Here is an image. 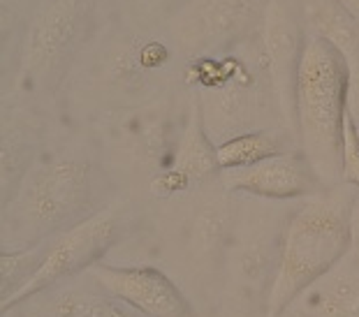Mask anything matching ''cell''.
<instances>
[{
  "instance_id": "cell-2",
  "label": "cell",
  "mask_w": 359,
  "mask_h": 317,
  "mask_svg": "<svg viewBox=\"0 0 359 317\" xmlns=\"http://www.w3.org/2000/svg\"><path fill=\"white\" fill-rule=\"evenodd\" d=\"M348 65L325 37L306 33L297 77L299 148L323 185L343 183Z\"/></svg>"
},
{
  "instance_id": "cell-24",
  "label": "cell",
  "mask_w": 359,
  "mask_h": 317,
  "mask_svg": "<svg viewBox=\"0 0 359 317\" xmlns=\"http://www.w3.org/2000/svg\"><path fill=\"white\" fill-rule=\"evenodd\" d=\"M357 137H359V127H357Z\"/></svg>"
},
{
  "instance_id": "cell-8",
  "label": "cell",
  "mask_w": 359,
  "mask_h": 317,
  "mask_svg": "<svg viewBox=\"0 0 359 317\" xmlns=\"http://www.w3.org/2000/svg\"><path fill=\"white\" fill-rule=\"evenodd\" d=\"M227 192H246L262 199H297L318 195L320 181L313 174L302 148L271 155L248 167L218 171Z\"/></svg>"
},
{
  "instance_id": "cell-18",
  "label": "cell",
  "mask_w": 359,
  "mask_h": 317,
  "mask_svg": "<svg viewBox=\"0 0 359 317\" xmlns=\"http://www.w3.org/2000/svg\"><path fill=\"white\" fill-rule=\"evenodd\" d=\"M51 244H35L24 251H5L0 258V288H3V301L21 292L33 278L40 274L42 264L49 258Z\"/></svg>"
},
{
  "instance_id": "cell-4",
  "label": "cell",
  "mask_w": 359,
  "mask_h": 317,
  "mask_svg": "<svg viewBox=\"0 0 359 317\" xmlns=\"http://www.w3.org/2000/svg\"><path fill=\"white\" fill-rule=\"evenodd\" d=\"M21 211L30 227L56 237L86 220L90 209V169L86 162L58 157L24 181Z\"/></svg>"
},
{
  "instance_id": "cell-12",
  "label": "cell",
  "mask_w": 359,
  "mask_h": 317,
  "mask_svg": "<svg viewBox=\"0 0 359 317\" xmlns=\"http://www.w3.org/2000/svg\"><path fill=\"white\" fill-rule=\"evenodd\" d=\"M118 139L123 146L140 160L158 164L160 160H170L172 148V120L160 109H140L130 111L116 123Z\"/></svg>"
},
{
  "instance_id": "cell-13",
  "label": "cell",
  "mask_w": 359,
  "mask_h": 317,
  "mask_svg": "<svg viewBox=\"0 0 359 317\" xmlns=\"http://www.w3.org/2000/svg\"><path fill=\"white\" fill-rule=\"evenodd\" d=\"M302 10L306 33L325 37L348 67L359 63V21L339 0H304Z\"/></svg>"
},
{
  "instance_id": "cell-14",
  "label": "cell",
  "mask_w": 359,
  "mask_h": 317,
  "mask_svg": "<svg viewBox=\"0 0 359 317\" xmlns=\"http://www.w3.org/2000/svg\"><path fill=\"white\" fill-rule=\"evenodd\" d=\"M299 148V139L287 127H262V130L239 134L225 144L216 146L218 169H236L248 167L259 160H266L271 155L287 153Z\"/></svg>"
},
{
  "instance_id": "cell-6",
  "label": "cell",
  "mask_w": 359,
  "mask_h": 317,
  "mask_svg": "<svg viewBox=\"0 0 359 317\" xmlns=\"http://www.w3.org/2000/svg\"><path fill=\"white\" fill-rule=\"evenodd\" d=\"M262 54L269 72L273 100H276L283 125L299 139L297 130V77L306 30L294 14L290 0H269L262 17Z\"/></svg>"
},
{
  "instance_id": "cell-17",
  "label": "cell",
  "mask_w": 359,
  "mask_h": 317,
  "mask_svg": "<svg viewBox=\"0 0 359 317\" xmlns=\"http://www.w3.org/2000/svg\"><path fill=\"white\" fill-rule=\"evenodd\" d=\"M121 299L109 292H88V290H63L53 299L51 317H137Z\"/></svg>"
},
{
  "instance_id": "cell-1",
  "label": "cell",
  "mask_w": 359,
  "mask_h": 317,
  "mask_svg": "<svg viewBox=\"0 0 359 317\" xmlns=\"http://www.w3.org/2000/svg\"><path fill=\"white\" fill-rule=\"evenodd\" d=\"M359 188L339 183L316 195L280 232V253L266 292V317H280L297 297L332 271L350 251V209Z\"/></svg>"
},
{
  "instance_id": "cell-19",
  "label": "cell",
  "mask_w": 359,
  "mask_h": 317,
  "mask_svg": "<svg viewBox=\"0 0 359 317\" xmlns=\"http://www.w3.org/2000/svg\"><path fill=\"white\" fill-rule=\"evenodd\" d=\"M227 232H230V211L223 202H209L195 218L193 244L197 251L211 255V251L223 246Z\"/></svg>"
},
{
  "instance_id": "cell-20",
  "label": "cell",
  "mask_w": 359,
  "mask_h": 317,
  "mask_svg": "<svg viewBox=\"0 0 359 317\" xmlns=\"http://www.w3.org/2000/svg\"><path fill=\"white\" fill-rule=\"evenodd\" d=\"M343 183L359 188V137L353 118L346 114L343 123Z\"/></svg>"
},
{
  "instance_id": "cell-5",
  "label": "cell",
  "mask_w": 359,
  "mask_h": 317,
  "mask_svg": "<svg viewBox=\"0 0 359 317\" xmlns=\"http://www.w3.org/2000/svg\"><path fill=\"white\" fill-rule=\"evenodd\" d=\"M121 232H123V216L116 209H104L67 232L56 234L51 239L49 258L42 264L40 274L21 292L3 301V313L12 311L14 306L24 304L30 297L67 281V278L77 276L79 271L95 267L102 255L121 241L123 237Z\"/></svg>"
},
{
  "instance_id": "cell-23",
  "label": "cell",
  "mask_w": 359,
  "mask_h": 317,
  "mask_svg": "<svg viewBox=\"0 0 359 317\" xmlns=\"http://www.w3.org/2000/svg\"><path fill=\"white\" fill-rule=\"evenodd\" d=\"M339 3L346 7L348 14H353V17L359 21V0H339Z\"/></svg>"
},
{
  "instance_id": "cell-15",
  "label": "cell",
  "mask_w": 359,
  "mask_h": 317,
  "mask_svg": "<svg viewBox=\"0 0 359 317\" xmlns=\"http://www.w3.org/2000/svg\"><path fill=\"white\" fill-rule=\"evenodd\" d=\"M246 21L248 7L239 0H206L188 30V37L193 44L220 42L223 37L239 33Z\"/></svg>"
},
{
  "instance_id": "cell-9",
  "label": "cell",
  "mask_w": 359,
  "mask_h": 317,
  "mask_svg": "<svg viewBox=\"0 0 359 317\" xmlns=\"http://www.w3.org/2000/svg\"><path fill=\"white\" fill-rule=\"evenodd\" d=\"M81 24V0H42L21 58V72L33 84L63 63Z\"/></svg>"
},
{
  "instance_id": "cell-16",
  "label": "cell",
  "mask_w": 359,
  "mask_h": 317,
  "mask_svg": "<svg viewBox=\"0 0 359 317\" xmlns=\"http://www.w3.org/2000/svg\"><path fill=\"white\" fill-rule=\"evenodd\" d=\"M35 155V139L21 123H5L3 130V202L10 204L19 195V188L28 174L30 160Z\"/></svg>"
},
{
  "instance_id": "cell-21",
  "label": "cell",
  "mask_w": 359,
  "mask_h": 317,
  "mask_svg": "<svg viewBox=\"0 0 359 317\" xmlns=\"http://www.w3.org/2000/svg\"><path fill=\"white\" fill-rule=\"evenodd\" d=\"M346 111L359 127V63L348 67V90H346Z\"/></svg>"
},
{
  "instance_id": "cell-11",
  "label": "cell",
  "mask_w": 359,
  "mask_h": 317,
  "mask_svg": "<svg viewBox=\"0 0 359 317\" xmlns=\"http://www.w3.org/2000/svg\"><path fill=\"white\" fill-rule=\"evenodd\" d=\"M297 317H359V264L343 258L292 304Z\"/></svg>"
},
{
  "instance_id": "cell-10",
  "label": "cell",
  "mask_w": 359,
  "mask_h": 317,
  "mask_svg": "<svg viewBox=\"0 0 359 317\" xmlns=\"http://www.w3.org/2000/svg\"><path fill=\"white\" fill-rule=\"evenodd\" d=\"M216 171H220L216 160V144L206 134L200 114V102H195L190 107V118L181 134L177 153L163 169V174H158L151 181V192L158 195V197H177V195L188 192L195 185L204 183Z\"/></svg>"
},
{
  "instance_id": "cell-3",
  "label": "cell",
  "mask_w": 359,
  "mask_h": 317,
  "mask_svg": "<svg viewBox=\"0 0 359 317\" xmlns=\"http://www.w3.org/2000/svg\"><path fill=\"white\" fill-rule=\"evenodd\" d=\"M211 67H193L200 84V114L204 130L216 146L239 134L266 127L271 88L266 63L250 67L239 58L209 60Z\"/></svg>"
},
{
  "instance_id": "cell-7",
  "label": "cell",
  "mask_w": 359,
  "mask_h": 317,
  "mask_svg": "<svg viewBox=\"0 0 359 317\" xmlns=\"http://www.w3.org/2000/svg\"><path fill=\"white\" fill-rule=\"evenodd\" d=\"M97 285L144 317H190L188 301L163 271L151 267H90Z\"/></svg>"
},
{
  "instance_id": "cell-22",
  "label": "cell",
  "mask_w": 359,
  "mask_h": 317,
  "mask_svg": "<svg viewBox=\"0 0 359 317\" xmlns=\"http://www.w3.org/2000/svg\"><path fill=\"white\" fill-rule=\"evenodd\" d=\"M350 260L359 264V190L350 209Z\"/></svg>"
}]
</instances>
